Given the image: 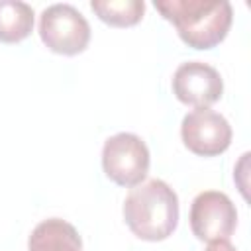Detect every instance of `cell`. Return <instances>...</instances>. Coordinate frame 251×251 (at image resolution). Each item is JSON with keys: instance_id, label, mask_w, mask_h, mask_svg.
<instances>
[{"instance_id": "cell-1", "label": "cell", "mask_w": 251, "mask_h": 251, "mask_svg": "<svg viewBox=\"0 0 251 251\" xmlns=\"http://www.w3.org/2000/svg\"><path fill=\"white\" fill-rule=\"evenodd\" d=\"M155 8L192 49L220 45L233 22V10L227 0H155Z\"/></svg>"}, {"instance_id": "cell-2", "label": "cell", "mask_w": 251, "mask_h": 251, "mask_svg": "<svg viewBox=\"0 0 251 251\" xmlns=\"http://www.w3.org/2000/svg\"><path fill=\"white\" fill-rule=\"evenodd\" d=\"M124 220L143 241H163L176 229L178 196L161 178H151L129 190L124 200Z\"/></svg>"}, {"instance_id": "cell-3", "label": "cell", "mask_w": 251, "mask_h": 251, "mask_svg": "<svg viewBox=\"0 0 251 251\" xmlns=\"http://www.w3.org/2000/svg\"><path fill=\"white\" fill-rule=\"evenodd\" d=\"M39 37L49 51L73 57L88 47L90 25L75 6L53 4L39 16Z\"/></svg>"}, {"instance_id": "cell-4", "label": "cell", "mask_w": 251, "mask_h": 251, "mask_svg": "<svg viewBox=\"0 0 251 251\" xmlns=\"http://www.w3.org/2000/svg\"><path fill=\"white\" fill-rule=\"evenodd\" d=\"M149 149L135 133H116L104 141L102 169L106 176L126 188L141 184L149 173Z\"/></svg>"}, {"instance_id": "cell-5", "label": "cell", "mask_w": 251, "mask_h": 251, "mask_svg": "<svg viewBox=\"0 0 251 251\" xmlns=\"http://www.w3.org/2000/svg\"><path fill=\"white\" fill-rule=\"evenodd\" d=\"M237 226V210L227 194L220 190L200 192L190 206V229L196 239L214 243L229 241Z\"/></svg>"}, {"instance_id": "cell-6", "label": "cell", "mask_w": 251, "mask_h": 251, "mask_svg": "<svg viewBox=\"0 0 251 251\" xmlns=\"http://www.w3.org/2000/svg\"><path fill=\"white\" fill-rule=\"evenodd\" d=\"M180 137L184 147L194 155L216 157L229 147L231 126L222 114L210 108H194L182 118Z\"/></svg>"}, {"instance_id": "cell-7", "label": "cell", "mask_w": 251, "mask_h": 251, "mask_svg": "<svg viewBox=\"0 0 251 251\" xmlns=\"http://www.w3.org/2000/svg\"><path fill=\"white\" fill-rule=\"evenodd\" d=\"M173 92L178 102L194 108H208L222 98V75L208 63L188 61L173 75Z\"/></svg>"}, {"instance_id": "cell-8", "label": "cell", "mask_w": 251, "mask_h": 251, "mask_svg": "<svg viewBox=\"0 0 251 251\" xmlns=\"http://www.w3.org/2000/svg\"><path fill=\"white\" fill-rule=\"evenodd\" d=\"M27 251H82V239L67 220L49 218L33 227L27 239Z\"/></svg>"}, {"instance_id": "cell-9", "label": "cell", "mask_w": 251, "mask_h": 251, "mask_svg": "<svg viewBox=\"0 0 251 251\" xmlns=\"http://www.w3.org/2000/svg\"><path fill=\"white\" fill-rule=\"evenodd\" d=\"M33 29V8L20 0H0V41L20 43Z\"/></svg>"}, {"instance_id": "cell-10", "label": "cell", "mask_w": 251, "mask_h": 251, "mask_svg": "<svg viewBox=\"0 0 251 251\" xmlns=\"http://www.w3.org/2000/svg\"><path fill=\"white\" fill-rule=\"evenodd\" d=\"M92 12L112 27H131L141 22L145 12L143 0H92Z\"/></svg>"}, {"instance_id": "cell-11", "label": "cell", "mask_w": 251, "mask_h": 251, "mask_svg": "<svg viewBox=\"0 0 251 251\" xmlns=\"http://www.w3.org/2000/svg\"><path fill=\"white\" fill-rule=\"evenodd\" d=\"M204 251H237V249L229 245V241H214V243H208Z\"/></svg>"}]
</instances>
